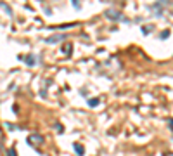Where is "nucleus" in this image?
I'll return each mask as SVG.
<instances>
[{
    "label": "nucleus",
    "mask_w": 173,
    "mask_h": 156,
    "mask_svg": "<svg viewBox=\"0 0 173 156\" xmlns=\"http://www.w3.org/2000/svg\"><path fill=\"white\" fill-rule=\"evenodd\" d=\"M99 102H100L99 99H88V106H90V108H95V106H99Z\"/></svg>",
    "instance_id": "9"
},
{
    "label": "nucleus",
    "mask_w": 173,
    "mask_h": 156,
    "mask_svg": "<svg viewBox=\"0 0 173 156\" xmlns=\"http://www.w3.org/2000/svg\"><path fill=\"white\" fill-rule=\"evenodd\" d=\"M73 147H75V151H76V154H78V156H83V154H85V147H83L81 144H76V142H75V146H73Z\"/></svg>",
    "instance_id": "7"
},
{
    "label": "nucleus",
    "mask_w": 173,
    "mask_h": 156,
    "mask_svg": "<svg viewBox=\"0 0 173 156\" xmlns=\"http://www.w3.org/2000/svg\"><path fill=\"white\" fill-rule=\"evenodd\" d=\"M7 156H17L16 149H9V151H7Z\"/></svg>",
    "instance_id": "12"
},
{
    "label": "nucleus",
    "mask_w": 173,
    "mask_h": 156,
    "mask_svg": "<svg viewBox=\"0 0 173 156\" xmlns=\"http://www.w3.org/2000/svg\"><path fill=\"white\" fill-rule=\"evenodd\" d=\"M170 128L173 130V120H170Z\"/></svg>",
    "instance_id": "13"
},
{
    "label": "nucleus",
    "mask_w": 173,
    "mask_h": 156,
    "mask_svg": "<svg viewBox=\"0 0 173 156\" xmlns=\"http://www.w3.org/2000/svg\"><path fill=\"white\" fill-rule=\"evenodd\" d=\"M71 50H73V45H71V43H64V45H62V54L71 56Z\"/></svg>",
    "instance_id": "6"
},
{
    "label": "nucleus",
    "mask_w": 173,
    "mask_h": 156,
    "mask_svg": "<svg viewBox=\"0 0 173 156\" xmlns=\"http://www.w3.org/2000/svg\"><path fill=\"white\" fill-rule=\"evenodd\" d=\"M28 142H30L31 146H33V144H35V146H40V144H43V137L40 135V133H31V135L28 137Z\"/></svg>",
    "instance_id": "2"
},
{
    "label": "nucleus",
    "mask_w": 173,
    "mask_h": 156,
    "mask_svg": "<svg viewBox=\"0 0 173 156\" xmlns=\"http://www.w3.org/2000/svg\"><path fill=\"white\" fill-rule=\"evenodd\" d=\"M163 5H168V2H166V0H161V2H156L154 5H153V9H156V16H161L163 14Z\"/></svg>",
    "instance_id": "4"
},
{
    "label": "nucleus",
    "mask_w": 173,
    "mask_h": 156,
    "mask_svg": "<svg viewBox=\"0 0 173 156\" xmlns=\"http://www.w3.org/2000/svg\"><path fill=\"white\" fill-rule=\"evenodd\" d=\"M140 30H142V33H144V35H149L151 31H153V25H147V26H142Z\"/></svg>",
    "instance_id": "8"
},
{
    "label": "nucleus",
    "mask_w": 173,
    "mask_h": 156,
    "mask_svg": "<svg viewBox=\"0 0 173 156\" xmlns=\"http://www.w3.org/2000/svg\"><path fill=\"white\" fill-rule=\"evenodd\" d=\"M19 59H23L28 66H35V64H36V61H38L33 54H30V56H26V57H21V56H19Z\"/></svg>",
    "instance_id": "5"
},
{
    "label": "nucleus",
    "mask_w": 173,
    "mask_h": 156,
    "mask_svg": "<svg viewBox=\"0 0 173 156\" xmlns=\"http://www.w3.org/2000/svg\"><path fill=\"white\" fill-rule=\"evenodd\" d=\"M104 16L107 17V19H111V21H128V17H125L121 12H118V11H113V9H109V11H106L104 12Z\"/></svg>",
    "instance_id": "1"
},
{
    "label": "nucleus",
    "mask_w": 173,
    "mask_h": 156,
    "mask_svg": "<svg viewBox=\"0 0 173 156\" xmlns=\"http://www.w3.org/2000/svg\"><path fill=\"white\" fill-rule=\"evenodd\" d=\"M168 37H170V31H168V30H164V31H163V33L159 35V38H161V40H166Z\"/></svg>",
    "instance_id": "10"
},
{
    "label": "nucleus",
    "mask_w": 173,
    "mask_h": 156,
    "mask_svg": "<svg viewBox=\"0 0 173 156\" xmlns=\"http://www.w3.org/2000/svg\"><path fill=\"white\" fill-rule=\"evenodd\" d=\"M71 4H73V7H76V9H81V4H80V0H71Z\"/></svg>",
    "instance_id": "11"
},
{
    "label": "nucleus",
    "mask_w": 173,
    "mask_h": 156,
    "mask_svg": "<svg viewBox=\"0 0 173 156\" xmlns=\"http://www.w3.org/2000/svg\"><path fill=\"white\" fill-rule=\"evenodd\" d=\"M64 38H66V35L57 33V35H52V37H49V38H45V42H47V43H59V42L64 40Z\"/></svg>",
    "instance_id": "3"
}]
</instances>
